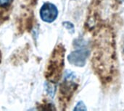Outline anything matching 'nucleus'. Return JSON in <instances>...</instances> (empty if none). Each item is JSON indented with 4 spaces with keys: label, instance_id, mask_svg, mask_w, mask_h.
I'll list each match as a JSON object with an SVG mask.
<instances>
[{
    "label": "nucleus",
    "instance_id": "obj_1",
    "mask_svg": "<svg viewBox=\"0 0 124 111\" xmlns=\"http://www.w3.org/2000/svg\"><path fill=\"white\" fill-rule=\"evenodd\" d=\"M92 67L103 85L112 83L118 74L116 40L112 29L101 27L96 33L92 58Z\"/></svg>",
    "mask_w": 124,
    "mask_h": 111
},
{
    "label": "nucleus",
    "instance_id": "obj_2",
    "mask_svg": "<svg viewBox=\"0 0 124 111\" xmlns=\"http://www.w3.org/2000/svg\"><path fill=\"white\" fill-rule=\"evenodd\" d=\"M64 56L65 48L60 45L54 51L47 69V77L52 82L58 80L61 76L64 66Z\"/></svg>",
    "mask_w": 124,
    "mask_h": 111
},
{
    "label": "nucleus",
    "instance_id": "obj_3",
    "mask_svg": "<svg viewBox=\"0 0 124 111\" xmlns=\"http://www.w3.org/2000/svg\"><path fill=\"white\" fill-rule=\"evenodd\" d=\"M76 75L72 72H68L65 77V79L60 85V95L64 102L70 100L74 92L78 88V83L76 82Z\"/></svg>",
    "mask_w": 124,
    "mask_h": 111
},
{
    "label": "nucleus",
    "instance_id": "obj_4",
    "mask_svg": "<svg viewBox=\"0 0 124 111\" xmlns=\"http://www.w3.org/2000/svg\"><path fill=\"white\" fill-rule=\"evenodd\" d=\"M90 51L86 48H80L73 51L68 56V61L76 66L82 67L86 64V61L89 56Z\"/></svg>",
    "mask_w": 124,
    "mask_h": 111
},
{
    "label": "nucleus",
    "instance_id": "obj_5",
    "mask_svg": "<svg viewBox=\"0 0 124 111\" xmlns=\"http://www.w3.org/2000/svg\"><path fill=\"white\" fill-rule=\"evenodd\" d=\"M58 16V9L57 7L50 2L44 3L40 9L41 19L48 23L54 22Z\"/></svg>",
    "mask_w": 124,
    "mask_h": 111
},
{
    "label": "nucleus",
    "instance_id": "obj_6",
    "mask_svg": "<svg viewBox=\"0 0 124 111\" xmlns=\"http://www.w3.org/2000/svg\"><path fill=\"white\" fill-rule=\"evenodd\" d=\"M63 26L66 29H68L69 31H71L72 33H74V25L71 22H63Z\"/></svg>",
    "mask_w": 124,
    "mask_h": 111
},
{
    "label": "nucleus",
    "instance_id": "obj_7",
    "mask_svg": "<svg viewBox=\"0 0 124 111\" xmlns=\"http://www.w3.org/2000/svg\"><path fill=\"white\" fill-rule=\"evenodd\" d=\"M86 111V108L85 107V105L84 104V103L82 101H80L77 105L76 106V108H74V111Z\"/></svg>",
    "mask_w": 124,
    "mask_h": 111
},
{
    "label": "nucleus",
    "instance_id": "obj_8",
    "mask_svg": "<svg viewBox=\"0 0 124 111\" xmlns=\"http://www.w3.org/2000/svg\"><path fill=\"white\" fill-rule=\"evenodd\" d=\"M11 0H0V7H6L10 3Z\"/></svg>",
    "mask_w": 124,
    "mask_h": 111
},
{
    "label": "nucleus",
    "instance_id": "obj_9",
    "mask_svg": "<svg viewBox=\"0 0 124 111\" xmlns=\"http://www.w3.org/2000/svg\"><path fill=\"white\" fill-rule=\"evenodd\" d=\"M116 1H117L118 2H121V1H122L123 0H116Z\"/></svg>",
    "mask_w": 124,
    "mask_h": 111
},
{
    "label": "nucleus",
    "instance_id": "obj_10",
    "mask_svg": "<svg viewBox=\"0 0 124 111\" xmlns=\"http://www.w3.org/2000/svg\"></svg>",
    "mask_w": 124,
    "mask_h": 111
}]
</instances>
